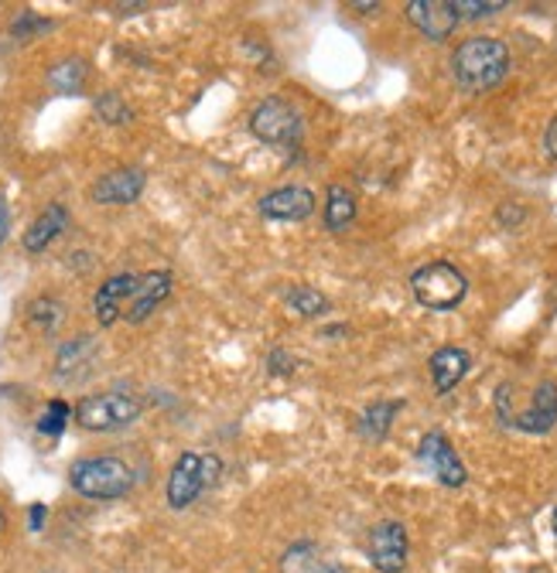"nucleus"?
I'll return each mask as SVG.
<instances>
[{
    "instance_id": "f257e3e1",
    "label": "nucleus",
    "mask_w": 557,
    "mask_h": 573,
    "mask_svg": "<svg viewBox=\"0 0 557 573\" xmlns=\"http://www.w3.org/2000/svg\"><path fill=\"white\" fill-rule=\"evenodd\" d=\"M510 72V48L500 38L476 35L461 42L452 55V76L466 92H489Z\"/></svg>"
},
{
    "instance_id": "f03ea898",
    "label": "nucleus",
    "mask_w": 557,
    "mask_h": 573,
    "mask_svg": "<svg viewBox=\"0 0 557 573\" xmlns=\"http://www.w3.org/2000/svg\"><path fill=\"white\" fill-rule=\"evenodd\" d=\"M69 485L82 498H123L134 488V471L120 458H82L69 468Z\"/></svg>"
},
{
    "instance_id": "7ed1b4c3",
    "label": "nucleus",
    "mask_w": 557,
    "mask_h": 573,
    "mask_svg": "<svg viewBox=\"0 0 557 573\" xmlns=\"http://www.w3.org/2000/svg\"><path fill=\"white\" fill-rule=\"evenodd\" d=\"M411 291H414L417 304L427 311H455L469 294V280L458 267L438 260V263L421 267L411 277Z\"/></svg>"
},
{
    "instance_id": "20e7f679",
    "label": "nucleus",
    "mask_w": 557,
    "mask_h": 573,
    "mask_svg": "<svg viewBox=\"0 0 557 573\" xmlns=\"http://www.w3.org/2000/svg\"><path fill=\"white\" fill-rule=\"evenodd\" d=\"M144 403L131 393H97V396H86L76 406V424L86 430H97V434H110V430H123L131 427L141 417Z\"/></svg>"
},
{
    "instance_id": "39448f33",
    "label": "nucleus",
    "mask_w": 557,
    "mask_h": 573,
    "mask_svg": "<svg viewBox=\"0 0 557 573\" xmlns=\"http://www.w3.org/2000/svg\"><path fill=\"white\" fill-rule=\"evenodd\" d=\"M223 471V461L215 454H196V451H185L168 478V505L171 508H189L205 485H212L215 478Z\"/></svg>"
},
{
    "instance_id": "423d86ee",
    "label": "nucleus",
    "mask_w": 557,
    "mask_h": 573,
    "mask_svg": "<svg viewBox=\"0 0 557 573\" xmlns=\"http://www.w3.org/2000/svg\"><path fill=\"white\" fill-rule=\"evenodd\" d=\"M250 131L264 144H294L301 137V113L281 96H270L250 113Z\"/></svg>"
},
{
    "instance_id": "0eeeda50",
    "label": "nucleus",
    "mask_w": 557,
    "mask_h": 573,
    "mask_svg": "<svg viewBox=\"0 0 557 573\" xmlns=\"http://www.w3.org/2000/svg\"><path fill=\"white\" fill-rule=\"evenodd\" d=\"M417 458L427 464V471L435 474L445 488H461L469 482V471H466V464H461L458 451L452 448V440L438 430H431V434L421 437Z\"/></svg>"
},
{
    "instance_id": "6e6552de",
    "label": "nucleus",
    "mask_w": 557,
    "mask_h": 573,
    "mask_svg": "<svg viewBox=\"0 0 557 573\" xmlns=\"http://www.w3.org/2000/svg\"><path fill=\"white\" fill-rule=\"evenodd\" d=\"M500 420L513 430H523V434L554 430V424H557V382H550V379L541 382V386L531 393L527 406L506 413V417H500Z\"/></svg>"
},
{
    "instance_id": "1a4fd4ad",
    "label": "nucleus",
    "mask_w": 557,
    "mask_h": 573,
    "mask_svg": "<svg viewBox=\"0 0 557 573\" xmlns=\"http://www.w3.org/2000/svg\"><path fill=\"white\" fill-rule=\"evenodd\" d=\"M408 529L400 523H380L369 532V563L380 573H400L408 566Z\"/></svg>"
},
{
    "instance_id": "9d476101",
    "label": "nucleus",
    "mask_w": 557,
    "mask_h": 573,
    "mask_svg": "<svg viewBox=\"0 0 557 573\" xmlns=\"http://www.w3.org/2000/svg\"><path fill=\"white\" fill-rule=\"evenodd\" d=\"M408 21L431 42H445L458 27V14L452 8V0H411Z\"/></svg>"
},
{
    "instance_id": "9b49d317",
    "label": "nucleus",
    "mask_w": 557,
    "mask_h": 573,
    "mask_svg": "<svg viewBox=\"0 0 557 573\" xmlns=\"http://www.w3.org/2000/svg\"><path fill=\"white\" fill-rule=\"evenodd\" d=\"M168 294H171V273L168 270H151V273L137 277L131 304H127V311H123V322H131V325L147 322V317L154 314V307H158L161 301H168Z\"/></svg>"
},
{
    "instance_id": "f8f14e48",
    "label": "nucleus",
    "mask_w": 557,
    "mask_h": 573,
    "mask_svg": "<svg viewBox=\"0 0 557 573\" xmlns=\"http://www.w3.org/2000/svg\"><path fill=\"white\" fill-rule=\"evenodd\" d=\"M315 212V195L301 184L291 188H277L270 195L260 199V215L270 222H301Z\"/></svg>"
},
{
    "instance_id": "ddd939ff",
    "label": "nucleus",
    "mask_w": 557,
    "mask_h": 573,
    "mask_svg": "<svg viewBox=\"0 0 557 573\" xmlns=\"http://www.w3.org/2000/svg\"><path fill=\"white\" fill-rule=\"evenodd\" d=\"M134 286H137V273H116L97 291V297H92V311H97V322L103 328L116 325L123 317V311H127V304H131Z\"/></svg>"
},
{
    "instance_id": "4468645a",
    "label": "nucleus",
    "mask_w": 557,
    "mask_h": 573,
    "mask_svg": "<svg viewBox=\"0 0 557 573\" xmlns=\"http://www.w3.org/2000/svg\"><path fill=\"white\" fill-rule=\"evenodd\" d=\"M144 171L141 168H120V171H110L103 175L97 184H92V199L100 205H131L141 199L144 191Z\"/></svg>"
},
{
    "instance_id": "2eb2a0df",
    "label": "nucleus",
    "mask_w": 557,
    "mask_h": 573,
    "mask_svg": "<svg viewBox=\"0 0 557 573\" xmlns=\"http://www.w3.org/2000/svg\"><path fill=\"white\" fill-rule=\"evenodd\" d=\"M469 366H472V356L466 352V348H455V345L438 348V352L431 356V362H427L431 382H435V393H438V396L452 393V390L458 386V382L466 379Z\"/></svg>"
},
{
    "instance_id": "dca6fc26",
    "label": "nucleus",
    "mask_w": 557,
    "mask_h": 573,
    "mask_svg": "<svg viewBox=\"0 0 557 573\" xmlns=\"http://www.w3.org/2000/svg\"><path fill=\"white\" fill-rule=\"evenodd\" d=\"M66 226H69V209L58 205V202H52V205L27 226V233H24V249H27V252L48 249L62 233H66Z\"/></svg>"
},
{
    "instance_id": "f3484780",
    "label": "nucleus",
    "mask_w": 557,
    "mask_h": 573,
    "mask_svg": "<svg viewBox=\"0 0 557 573\" xmlns=\"http://www.w3.org/2000/svg\"><path fill=\"white\" fill-rule=\"evenodd\" d=\"M281 573H346V570L325 560V553L315 543H294L281 557Z\"/></svg>"
},
{
    "instance_id": "a211bd4d",
    "label": "nucleus",
    "mask_w": 557,
    "mask_h": 573,
    "mask_svg": "<svg viewBox=\"0 0 557 573\" xmlns=\"http://www.w3.org/2000/svg\"><path fill=\"white\" fill-rule=\"evenodd\" d=\"M400 406H404L400 400H380V403H374V406H366V413L359 417L356 430H359L366 440H383V437L390 434V424H393V417H397Z\"/></svg>"
},
{
    "instance_id": "6ab92c4d",
    "label": "nucleus",
    "mask_w": 557,
    "mask_h": 573,
    "mask_svg": "<svg viewBox=\"0 0 557 573\" xmlns=\"http://www.w3.org/2000/svg\"><path fill=\"white\" fill-rule=\"evenodd\" d=\"M356 218V195L343 184L328 188V202H325V226L332 233H343L349 222Z\"/></svg>"
},
{
    "instance_id": "aec40b11",
    "label": "nucleus",
    "mask_w": 557,
    "mask_h": 573,
    "mask_svg": "<svg viewBox=\"0 0 557 573\" xmlns=\"http://www.w3.org/2000/svg\"><path fill=\"white\" fill-rule=\"evenodd\" d=\"M48 82L52 89L66 92V96H76L86 82V61L82 58H69V61H58V66L48 72Z\"/></svg>"
},
{
    "instance_id": "412c9836",
    "label": "nucleus",
    "mask_w": 557,
    "mask_h": 573,
    "mask_svg": "<svg viewBox=\"0 0 557 573\" xmlns=\"http://www.w3.org/2000/svg\"><path fill=\"white\" fill-rule=\"evenodd\" d=\"M288 307L301 317H322V314H328L332 304L322 291H315V286H291Z\"/></svg>"
},
{
    "instance_id": "4be33fe9",
    "label": "nucleus",
    "mask_w": 557,
    "mask_h": 573,
    "mask_svg": "<svg viewBox=\"0 0 557 573\" xmlns=\"http://www.w3.org/2000/svg\"><path fill=\"white\" fill-rule=\"evenodd\" d=\"M69 424V403L66 400H52L42 413V420H38V430L48 434V437H58L62 430H66Z\"/></svg>"
},
{
    "instance_id": "5701e85b",
    "label": "nucleus",
    "mask_w": 557,
    "mask_h": 573,
    "mask_svg": "<svg viewBox=\"0 0 557 573\" xmlns=\"http://www.w3.org/2000/svg\"><path fill=\"white\" fill-rule=\"evenodd\" d=\"M31 322H35L38 328H45V332H52L58 322H62V314H66V307H62L58 301H52V297H38L35 304H31Z\"/></svg>"
},
{
    "instance_id": "b1692460",
    "label": "nucleus",
    "mask_w": 557,
    "mask_h": 573,
    "mask_svg": "<svg viewBox=\"0 0 557 573\" xmlns=\"http://www.w3.org/2000/svg\"><path fill=\"white\" fill-rule=\"evenodd\" d=\"M452 8H455V14H458V21L461 18H469V21H476V18H489V14H500L506 4L503 0H452Z\"/></svg>"
},
{
    "instance_id": "393cba45",
    "label": "nucleus",
    "mask_w": 557,
    "mask_h": 573,
    "mask_svg": "<svg viewBox=\"0 0 557 573\" xmlns=\"http://www.w3.org/2000/svg\"><path fill=\"white\" fill-rule=\"evenodd\" d=\"M97 110H100V116H103V120H110V123H127V120H131V110L123 106L113 92H107V96H103V100L97 103Z\"/></svg>"
},
{
    "instance_id": "a878e982",
    "label": "nucleus",
    "mask_w": 557,
    "mask_h": 573,
    "mask_svg": "<svg viewBox=\"0 0 557 573\" xmlns=\"http://www.w3.org/2000/svg\"><path fill=\"white\" fill-rule=\"evenodd\" d=\"M270 372L274 375H291L294 372V359H288L285 352H274L270 356Z\"/></svg>"
},
{
    "instance_id": "bb28decb",
    "label": "nucleus",
    "mask_w": 557,
    "mask_h": 573,
    "mask_svg": "<svg viewBox=\"0 0 557 573\" xmlns=\"http://www.w3.org/2000/svg\"><path fill=\"white\" fill-rule=\"evenodd\" d=\"M544 150L554 157V161H557V116L547 123V134H544Z\"/></svg>"
},
{
    "instance_id": "cd10ccee",
    "label": "nucleus",
    "mask_w": 557,
    "mask_h": 573,
    "mask_svg": "<svg viewBox=\"0 0 557 573\" xmlns=\"http://www.w3.org/2000/svg\"><path fill=\"white\" fill-rule=\"evenodd\" d=\"M8 233H11V209H8L4 199H0V246H4Z\"/></svg>"
},
{
    "instance_id": "c85d7f7f",
    "label": "nucleus",
    "mask_w": 557,
    "mask_h": 573,
    "mask_svg": "<svg viewBox=\"0 0 557 573\" xmlns=\"http://www.w3.org/2000/svg\"><path fill=\"white\" fill-rule=\"evenodd\" d=\"M42 519H45V505H35V508H31V526H42Z\"/></svg>"
},
{
    "instance_id": "c756f323",
    "label": "nucleus",
    "mask_w": 557,
    "mask_h": 573,
    "mask_svg": "<svg viewBox=\"0 0 557 573\" xmlns=\"http://www.w3.org/2000/svg\"><path fill=\"white\" fill-rule=\"evenodd\" d=\"M550 526H554V532H557V508H554V519H550Z\"/></svg>"
},
{
    "instance_id": "7c9ffc66",
    "label": "nucleus",
    "mask_w": 557,
    "mask_h": 573,
    "mask_svg": "<svg viewBox=\"0 0 557 573\" xmlns=\"http://www.w3.org/2000/svg\"><path fill=\"white\" fill-rule=\"evenodd\" d=\"M8 526V519H4V513H0V529H4Z\"/></svg>"
}]
</instances>
